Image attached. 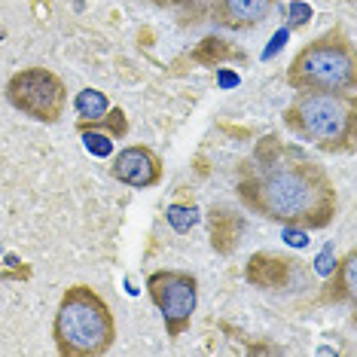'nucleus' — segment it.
<instances>
[{
	"label": "nucleus",
	"instance_id": "f257e3e1",
	"mask_svg": "<svg viewBox=\"0 0 357 357\" xmlns=\"http://www.w3.org/2000/svg\"><path fill=\"white\" fill-rule=\"evenodd\" d=\"M238 196L257 214L303 229L327 226L339 208L336 186L327 172L275 135H266L257 144L254 159L241 165Z\"/></svg>",
	"mask_w": 357,
	"mask_h": 357
},
{
	"label": "nucleus",
	"instance_id": "f03ea898",
	"mask_svg": "<svg viewBox=\"0 0 357 357\" xmlns=\"http://www.w3.org/2000/svg\"><path fill=\"white\" fill-rule=\"evenodd\" d=\"M55 348L64 357H98L110 351L116 339V321L104 299L86 284H77L61 296L55 312Z\"/></svg>",
	"mask_w": 357,
	"mask_h": 357
},
{
	"label": "nucleus",
	"instance_id": "7ed1b4c3",
	"mask_svg": "<svg viewBox=\"0 0 357 357\" xmlns=\"http://www.w3.org/2000/svg\"><path fill=\"white\" fill-rule=\"evenodd\" d=\"M287 126L314 147L342 153L354 147V95L351 92H303L284 113Z\"/></svg>",
	"mask_w": 357,
	"mask_h": 357
},
{
	"label": "nucleus",
	"instance_id": "20e7f679",
	"mask_svg": "<svg viewBox=\"0 0 357 357\" xmlns=\"http://www.w3.org/2000/svg\"><path fill=\"white\" fill-rule=\"evenodd\" d=\"M287 83L299 92H351L357 83L354 52L342 31H330L308 43L290 64Z\"/></svg>",
	"mask_w": 357,
	"mask_h": 357
},
{
	"label": "nucleus",
	"instance_id": "39448f33",
	"mask_svg": "<svg viewBox=\"0 0 357 357\" xmlns=\"http://www.w3.org/2000/svg\"><path fill=\"white\" fill-rule=\"evenodd\" d=\"M6 98L15 110L25 116L37 119V123H55L64 113V101H68V89H64L61 77H55L46 68H25L10 77L6 83Z\"/></svg>",
	"mask_w": 357,
	"mask_h": 357
},
{
	"label": "nucleus",
	"instance_id": "423d86ee",
	"mask_svg": "<svg viewBox=\"0 0 357 357\" xmlns=\"http://www.w3.org/2000/svg\"><path fill=\"white\" fill-rule=\"evenodd\" d=\"M150 296L159 305L162 318H165L168 336L177 339L190 327L192 312H196V278L186 272H153L147 278Z\"/></svg>",
	"mask_w": 357,
	"mask_h": 357
},
{
	"label": "nucleus",
	"instance_id": "0eeeda50",
	"mask_svg": "<svg viewBox=\"0 0 357 357\" xmlns=\"http://www.w3.org/2000/svg\"><path fill=\"white\" fill-rule=\"evenodd\" d=\"M113 177L119 183L128 186H153L159 183L162 177V162L150 147H126L123 153H116V162H113Z\"/></svg>",
	"mask_w": 357,
	"mask_h": 357
},
{
	"label": "nucleus",
	"instance_id": "6e6552de",
	"mask_svg": "<svg viewBox=\"0 0 357 357\" xmlns=\"http://www.w3.org/2000/svg\"><path fill=\"white\" fill-rule=\"evenodd\" d=\"M290 266L287 257H278V254H254L248 259V269H245V278L254 284V287H266V290H278L290 281Z\"/></svg>",
	"mask_w": 357,
	"mask_h": 357
},
{
	"label": "nucleus",
	"instance_id": "1a4fd4ad",
	"mask_svg": "<svg viewBox=\"0 0 357 357\" xmlns=\"http://www.w3.org/2000/svg\"><path fill=\"white\" fill-rule=\"evenodd\" d=\"M275 0H217L214 15L226 28H254L269 15Z\"/></svg>",
	"mask_w": 357,
	"mask_h": 357
},
{
	"label": "nucleus",
	"instance_id": "9d476101",
	"mask_svg": "<svg viewBox=\"0 0 357 357\" xmlns=\"http://www.w3.org/2000/svg\"><path fill=\"white\" fill-rule=\"evenodd\" d=\"M208 220H211V248L217 254H232L235 245H238L241 229H245V220L235 211H226V208H214Z\"/></svg>",
	"mask_w": 357,
	"mask_h": 357
},
{
	"label": "nucleus",
	"instance_id": "9b49d317",
	"mask_svg": "<svg viewBox=\"0 0 357 357\" xmlns=\"http://www.w3.org/2000/svg\"><path fill=\"white\" fill-rule=\"evenodd\" d=\"M354 263H357L354 254H348L342 263L336 266V275L330 272L333 278H330V284H327V294H324V296L330 299V303H333V299H336V303H342V299L354 303V299H357V275H354Z\"/></svg>",
	"mask_w": 357,
	"mask_h": 357
},
{
	"label": "nucleus",
	"instance_id": "f8f14e48",
	"mask_svg": "<svg viewBox=\"0 0 357 357\" xmlns=\"http://www.w3.org/2000/svg\"><path fill=\"white\" fill-rule=\"evenodd\" d=\"M235 59L241 61V50H235V46H229L220 37H205L196 50H192V61L205 64V68H217L220 61H235Z\"/></svg>",
	"mask_w": 357,
	"mask_h": 357
},
{
	"label": "nucleus",
	"instance_id": "ddd939ff",
	"mask_svg": "<svg viewBox=\"0 0 357 357\" xmlns=\"http://www.w3.org/2000/svg\"><path fill=\"white\" fill-rule=\"evenodd\" d=\"M74 107H77L79 116H83V123H98L104 113L110 110V101L104 92H98V89H83V92L77 95Z\"/></svg>",
	"mask_w": 357,
	"mask_h": 357
},
{
	"label": "nucleus",
	"instance_id": "4468645a",
	"mask_svg": "<svg viewBox=\"0 0 357 357\" xmlns=\"http://www.w3.org/2000/svg\"><path fill=\"white\" fill-rule=\"evenodd\" d=\"M79 132H83V144L92 156H110L113 153V137L107 132H98V128H89L86 123H79Z\"/></svg>",
	"mask_w": 357,
	"mask_h": 357
},
{
	"label": "nucleus",
	"instance_id": "2eb2a0df",
	"mask_svg": "<svg viewBox=\"0 0 357 357\" xmlns=\"http://www.w3.org/2000/svg\"><path fill=\"white\" fill-rule=\"evenodd\" d=\"M165 220L172 223L174 232H190L199 223V208L196 205H172L165 211Z\"/></svg>",
	"mask_w": 357,
	"mask_h": 357
},
{
	"label": "nucleus",
	"instance_id": "dca6fc26",
	"mask_svg": "<svg viewBox=\"0 0 357 357\" xmlns=\"http://www.w3.org/2000/svg\"><path fill=\"white\" fill-rule=\"evenodd\" d=\"M95 126H104V128H107V135H110V137H123V135H126V128H128V123H126V113L119 110V107H116V110H107V113H104V116H101Z\"/></svg>",
	"mask_w": 357,
	"mask_h": 357
},
{
	"label": "nucleus",
	"instance_id": "f3484780",
	"mask_svg": "<svg viewBox=\"0 0 357 357\" xmlns=\"http://www.w3.org/2000/svg\"><path fill=\"white\" fill-rule=\"evenodd\" d=\"M287 15H290V22H294V25H305V22L312 19V6L303 3V0H290V3H287Z\"/></svg>",
	"mask_w": 357,
	"mask_h": 357
},
{
	"label": "nucleus",
	"instance_id": "a211bd4d",
	"mask_svg": "<svg viewBox=\"0 0 357 357\" xmlns=\"http://www.w3.org/2000/svg\"><path fill=\"white\" fill-rule=\"evenodd\" d=\"M284 238H287L294 248H305V241H308L303 226H284Z\"/></svg>",
	"mask_w": 357,
	"mask_h": 357
},
{
	"label": "nucleus",
	"instance_id": "6ab92c4d",
	"mask_svg": "<svg viewBox=\"0 0 357 357\" xmlns=\"http://www.w3.org/2000/svg\"><path fill=\"white\" fill-rule=\"evenodd\" d=\"M314 269H318L321 275H330L333 269H336V263H333V248H324L321 257L314 259Z\"/></svg>",
	"mask_w": 357,
	"mask_h": 357
},
{
	"label": "nucleus",
	"instance_id": "aec40b11",
	"mask_svg": "<svg viewBox=\"0 0 357 357\" xmlns=\"http://www.w3.org/2000/svg\"><path fill=\"white\" fill-rule=\"evenodd\" d=\"M287 37H290V31H287V28H284V31H278V34H275V37H272L269 50H266V52H263V59H272V55H275V52H278V50H281V46H284V40H287Z\"/></svg>",
	"mask_w": 357,
	"mask_h": 357
},
{
	"label": "nucleus",
	"instance_id": "412c9836",
	"mask_svg": "<svg viewBox=\"0 0 357 357\" xmlns=\"http://www.w3.org/2000/svg\"><path fill=\"white\" fill-rule=\"evenodd\" d=\"M220 86H238V77L229 74V70H223V74H220Z\"/></svg>",
	"mask_w": 357,
	"mask_h": 357
}]
</instances>
